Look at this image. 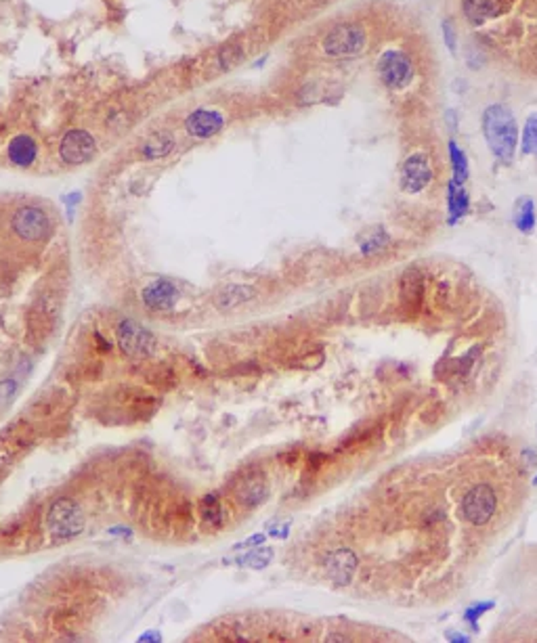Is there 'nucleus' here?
Wrapping results in <instances>:
<instances>
[{
	"instance_id": "1",
	"label": "nucleus",
	"mask_w": 537,
	"mask_h": 643,
	"mask_svg": "<svg viewBox=\"0 0 537 643\" xmlns=\"http://www.w3.org/2000/svg\"><path fill=\"white\" fill-rule=\"evenodd\" d=\"M483 135L489 149L502 164L514 159L519 145V126L508 105L495 103L483 111Z\"/></svg>"
},
{
	"instance_id": "2",
	"label": "nucleus",
	"mask_w": 537,
	"mask_h": 643,
	"mask_svg": "<svg viewBox=\"0 0 537 643\" xmlns=\"http://www.w3.org/2000/svg\"><path fill=\"white\" fill-rule=\"evenodd\" d=\"M45 526H47L49 537L53 541H57V543L74 541L86 528L84 509L72 496H57L53 503L49 505V509H47Z\"/></svg>"
},
{
	"instance_id": "3",
	"label": "nucleus",
	"mask_w": 537,
	"mask_h": 643,
	"mask_svg": "<svg viewBox=\"0 0 537 643\" xmlns=\"http://www.w3.org/2000/svg\"><path fill=\"white\" fill-rule=\"evenodd\" d=\"M115 342L122 354L132 360H149L158 350V338L135 319H122L115 325Z\"/></svg>"
},
{
	"instance_id": "4",
	"label": "nucleus",
	"mask_w": 537,
	"mask_h": 643,
	"mask_svg": "<svg viewBox=\"0 0 537 643\" xmlns=\"http://www.w3.org/2000/svg\"><path fill=\"white\" fill-rule=\"evenodd\" d=\"M13 233L28 244H43L53 233V220L40 205H21L11 216Z\"/></svg>"
},
{
	"instance_id": "5",
	"label": "nucleus",
	"mask_w": 537,
	"mask_h": 643,
	"mask_svg": "<svg viewBox=\"0 0 537 643\" xmlns=\"http://www.w3.org/2000/svg\"><path fill=\"white\" fill-rule=\"evenodd\" d=\"M368 45V36L366 30L357 23H338L334 25L325 38H323V52L336 59H344V57H357L361 55Z\"/></svg>"
},
{
	"instance_id": "6",
	"label": "nucleus",
	"mask_w": 537,
	"mask_h": 643,
	"mask_svg": "<svg viewBox=\"0 0 537 643\" xmlns=\"http://www.w3.org/2000/svg\"><path fill=\"white\" fill-rule=\"evenodd\" d=\"M462 518L470 524L481 528L491 522L497 509V495L491 484H477L473 486L462 499Z\"/></svg>"
},
{
	"instance_id": "7",
	"label": "nucleus",
	"mask_w": 537,
	"mask_h": 643,
	"mask_svg": "<svg viewBox=\"0 0 537 643\" xmlns=\"http://www.w3.org/2000/svg\"><path fill=\"white\" fill-rule=\"evenodd\" d=\"M268 478L267 474L259 467H250V470H244L235 476V482L231 486V495L233 499L246 507V509H252V507H259L267 501L268 496Z\"/></svg>"
},
{
	"instance_id": "8",
	"label": "nucleus",
	"mask_w": 537,
	"mask_h": 643,
	"mask_svg": "<svg viewBox=\"0 0 537 643\" xmlns=\"http://www.w3.org/2000/svg\"><path fill=\"white\" fill-rule=\"evenodd\" d=\"M378 76L388 89H403L414 78V65L407 55L399 50H386L378 59Z\"/></svg>"
},
{
	"instance_id": "9",
	"label": "nucleus",
	"mask_w": 537,
	"mask_h": 643,
	"mask_svg": "<svg viewBox=\"0 0 537 643\" xmlns=\"http://www.w3.org/2000/svg\"><path fill=\"white\" fill-rule=\"evenodd\" d=\"M95 153H97V143L89 130L74 128L61 137L59 155L67 166H82V164L91 161L95 157Z\"/></svg>"
},
{
	"instance_id": "10",
	"label": "nucleus",
	"mask_w": 537,
	"mask_h": 643,
	"mask_svg": "<svg viewBox=\"0 0 537 643\" xmlns=\"http://www.w3.org/2000/svg\"><path fill=\"white\" fill-rule=\"evenodd\" d=\"M432 181V166L426 153H412L401 166V189L405 193H420Z\"/></svg>"
},
{
	"instance_id": "11",
	"label": "nucleus",
	"mask_w": 537,
	"mask_h": 643,
	"mask_svg": "<svg viewBox=\"0 0 537 643\" xmlns=\"http://www.w3.org/2000/svg\"><path fill=\"white\" fill-rule=\"evenodd\" d=\"M181 300V290L168 279H154L141 290V302L152 312H168Z\"/></svg>"
},
{
	"instance_id": "12",
	"label": "nucleus",
	"mask_w": 537,
	"mask_h": 643,
	"mask_svg": "<svg viewBox=\"0 0 537 643\" xmlns=\"http://www.w3.org/2000/svg\"><path fill=\"white\" fill-rule=\"evenodd\" d=\"M323 570L336 587L351 585L357 570V553L353 549H336L323 557Z\"/></svg>"
},
{
	"instance_id": "13",
	"label": "nucleus",
	"mask_w": 537,
	"mask_h": 643,
	"mask_svg": "<svg viewBox=\"0 0 537 643\" xmlns=\"http://www.w3.org/2000/svg\"><path fill=\"white\" fill-rule=\"evenodd\" d=\"M225 126V118L216 109H196L185 118V130L193 139H213Z\"/></svg>"
},
{
	"instance_id": "14",
	"label": "nucleus",
	"mask_w": 537,
	"mask_h": 643,
	"mask_svg": "<svg viewBox=\"0 0 537 643\" xmlns=\"http://www.w3.org/2000/svg\"><path fill=\"white\" fill-rule=\"evenodd\" d=\"M9 161L17 168H30L38 159V143L30 135H17L9 141L6 147Z\"/></svg>"
},
{
	"instance_id": "15",
	"label": "nucleus",
	"mask_w": 537,
	"mask_h": 643,
	"mask_svg": "<svg viewBox=\"0 0 537 643\" xmlns=\"http://www.w3.org/2000/svg\"><path fill=\"white\" fill-rule=\"evenodd\" d=\"M254 297V290L246 283H227L222 285L215 296V306L218 310H233L244 304H248Z\"/></svg>"
},
{
	"instance_id": "16",
	"label": "nucleus",
	"mask_w": 537,
	"mask_h": 643,
	"mask_svg": "<svg viewBox=\"0 0 537 643\" xmlns=\"http://www.w3.org/2000/svg\"><path fill=\"white\" fill-rule=\"evenodd\" d=\"M470 212V198L462 183L451 181L447 187V222L458 224Z\"/></svg>"
},
{
	"instance_id": "17",
	"label": "nucleus",
	"mask_w": 537,
	"mask_h": 643,
	"mask_svg": "<svg viewBox=\"0 0 537 643\" xmlns=\"http://www.w3.org/2000/svg\"><path fill=\"white\" fill-rule=\"evenodd\" d=\"M200 520L206 528L218 530L225 524V505L216 493H208L200 501Z\"/></svg>"
},
{
	"instance_id": "18",
	"label": "nucleus",
	"mask_w": 537,
	"mask_h": 643,
	"mask_svg": "<svg viewBox=\"0 0 537 643\" xmlns=\"http://www.w3.org/2000/svg\"><path fill=\"white\" fill-rule=\"evenodd\" d=\"M0 440L4 445L15 446V448H26L36 440V432H34V426L26 419H19V421H13L9 423L2 434H0Z\"/></svg>"
},
{
	"instance_id": "19",
	"label": "nucleus",
	"mask_w": 537,
	"mask_h": 643,
	"mask_svg": "<svg viewBox=\"0 0 537 643\" xmlns=\"http://www.w3.org/2000/svg\"><path fill=\"white\" fill-rule=\"evenodd\" d=\"M422 300V275L418 271H407L401 277V304L407 310H416Z\"/></svg>"
},
{
	"instance_id": "20",
	"label": "nucleus",
	"mask_w": 537,
	"mask_h": 643,
	"mask_svg": "<svg viewBox=\"0 0 537 643\" xmlns=\"http://www.w3.org/2000/svg\"><path fill=\"white\" fill-rule=\"evenodd\" d=\"M174 147H176V141H174V137H172L170 132H156V135H152V137L143 143V147H141V157H143V159L156 161V159H162V157L170 155V153L174 151Z\"/></svg>"
},
{
	"instance_id": "21",
	"label": "nucleus",
	"mask_w": 537,
	"mask_h": 643,
	"mask_svg": "<svg viewBox=\"0 0 537 643\" xmlns=\"http://www.w3.org/2000/svg\"><path fill=\"white\" fill-rule=\"evenodd\" d=\"M143 380H145L147 386H154L158 390H172L179 382L176 371L170 365H164V363L143 369Z\"/></svg>"
},
{
	"instance_id": "22",
	"label": "nucleus",
	"mask_w": 537,
	"mask_h": 643,
	"mask_svg": "<svg viewBox=\"0 0 537 643\" xmlns=\"http://www.w3.org/2000/svg\"><path fill=\"white\" fill-rule=\"evenodd\" d=\"M514 227L525 233V235H531L533 229H536V203L531 198H519L514 203Z\"/></svg>"
},
{
	"instance_id": "23",
	"label": "nucleus",
	"mask_w": 537,
	"mask_h": 643,
	"mask_svg": "<svg viewBox=\"0 0 537 643\" xmlns=\"http://www.w3.org/2000/svg\"><path fill=\"white\" fill-rule=\"evenodd\" d=\"M464 13L473 23H483L499 13L497 0H464Z\"/></svg>"
},
{
	"instance_id": "24",
	"label": "nucleus",
	"mask_w": 537,
	"mask_h": 643,
	"mask_svg": "<svg viewBox=\"0 0 537 643\" xmlns=\"http://www.w3.org/2000/svg\"><path fill=\"white\" fill-rule=\"evenodd\" d=\"M271 562H273V549H265V547L252 549V551H248V553H244L242 557L235 559L237 566L248 568V570H265Z\"/></svg>"
},
{
	"instance_id": "25",
	"label": "nucleus",
	"mask_w": 537,
	"mask_h": 643,
	"mask_svg": "<svg viewBox=\"0 0 537 643\" xmlns=\"http://www.w3.org/2000/svg\"><path fill=\"white\" fill-rule=\"evenodd\" d=\"M449 159H451V168H453V181L458 183H466L468 176H470V170H468V157L462 149L458 147L456 141H449Z\"/></svg>"
},
{
	"instance_id": "26",
	"label": "nucleus",
	"mask_w": 537,
	"mask_h": 643,
	"mask_svg": "<svg viewBox=\"0 0 537 643\" xmlns=\"http://www.w3.org/2000/svg\"><path fill=\"white\" fill-rule=\"evenodd\" d=\"M521 151L525 155H537V113H531L525 122L523 139H521Z\"/></svg>"
},
{
	"instance_id": "27",
	"label": "nucleus",
	"mask_w": 537,
	"mask_h": 643,
	"mask_svg": "<svg viewBox=\"0 0 537 643\" xmlns=\"http://www.w3.org/2000/svg\"><path fill=\"white\" fill-rule=\"evenodd\" d=\"M386 244H388V235H386V231L384 229H374L363 241H361V251L366 254V256H370V254H378V251H382V249L386 248Z\"/></svg>"
},
{
	"instance_id": "28",
	"label": "nucleus",
	"mask_w": 537,
	"mask_h": 643,
	"mask_svg": "<svg viewBox=\"0 0 537 643\" xmlns=\"http://www.w3.org/2000/svg\"><path fill=\"white\" fill-rule=\"evenodd\" d=\"M491 608H493V601H483V603L470 605V608L464 612V620H466L468 625H477V622H479V618L483 616L485 612H489Z\"/></svg>"
},
{
	"instance_id": "29",
	"label": "nucleus",
	"mask_w": 537,
	"mask_h": 643,
	"mask_svg": "<svg viewBox=\"0 0 537 643\" xmlns=\"http://www.w3.org/2000/svg\"><path fill=\"white\" fill-rule=\"evenodd\" d=\"M441 30H443V40H445V47L449 49V52H456V50H458L456 25H453L449 19H445V21H443V25H441Z\"/></svg>"
},
{
	"instance_id": "30",
	"label": "nucleus",
	"mask_w": 537,
	"mask_h": 643,
	"mask_svg": "<svg viewBox=\"0 0 537 643\" xmlns=\"http://www.w3.org/2000/svg\"><path fill=\"white\" fill-rule=\"evenodd\" d=\"M80 373V377L82 380H86V382H95V380H99L101 375H103V363H86V365H82V369L78 371Z\"/></svg>"
},
{
	"instance_id": "31",
	"label": "nucleus",
	"mask_w": 537,
	"mask_h": 643,
	"mask_svg": "<svg viewBox=\"0 0 537 643\" xmlns=\"http://www.w3.org/2000/svg\"><path fill=\"white\" fill-rule=\"evenodd\" d=\"M17 392V382L15 380H2L0 382V404L9 402Z\"/></svg>"
},
{
	"instance_id": "32",
	"label": "nucleus",
	"mask_w": 537,
	"mask_h": 643,
	"mask_svg": "<svg viewBox=\"0 0 537 643\" xmlns=\"http://www.w3.org/2000/svg\"><path fill=\"white\" fill-rule=\"evenodd\" d=\"M93 340H95V350H97V352H101V354L111 352V342H109L101 331H93Z\"/></svg>"
},
{
	"instance_id": "33",
	"label": "nucleus",
	"mask_w": 537,
	"mask_h": 643,
	"mask_svg": "<svg viewBox=\"0 0 537 643\" xmlns=\"http://www.w3.org/2000/svg\"><path fill=\"white\" fill-rule=\"evenodd\" d=\"M263 541H265V535H254L252 539H248V541L239 543L237 547H254V545H261Z\"/></svg>"
},
{
	"instance_id": "34",
	"label": "nucleus",
	"mask_w": 537,
	"mask_h": 643,
	"mask_svg": "<svg viewBox=\"0 0 537 643\" xmlns=\"http://www.w3.org/2000/svg\"><path fill=\"white\" fill-rule=\"evenodd\" d=\"M288 526H281V528H271V535L273 537H277V539H286L288 537Z\"/></svg>"
},
{
	"instance_id": "35",
	"label": "nucleus",
	"mask_w": 537,
	"mask_h": 643,
	"mask_svg": "<svg viewBox=\"0 0 537 643\" xmlns=\"http://www.w3.org/2000/svg\"><path fill=\"white\" fill-rule=\"evenodd\" d=\"M449 639H451V642H460V643H468V642H470L468 637H464V635H460V633H456V635H449Z\"/></svg>"
},
{
	"instance_id": "36",
	"label": "nucleus",
	"mask_w": 537,
	"mask_h": 643,
	"mask_svg": "<svg viewBox=\"0 0 537 643\" xmlns=\"http://www.w3.org/2000/svg\"><path fill=\"white\" fill-rule=\"evenodd\" d=\"M154 639H158V642H160V633H154ZM139 642H149V635L145 633V635H143V637H141Z\"/></svg>"
},
{
	"instance_id": "37",
	"label": "nucleus",
	"mask_w": 537,
	"mask_h": 643,
	"mask_svg": "<svg viewBox=\"0 0 537 643\" xmlns=\"http://www.w3.org/2000/svg\"><path fill=\"white\" fill-rule=\"evenodd\" d=\"M533 484H536V486H537V476H536V478H533Z\"/></svg>"
}]
</instances>
